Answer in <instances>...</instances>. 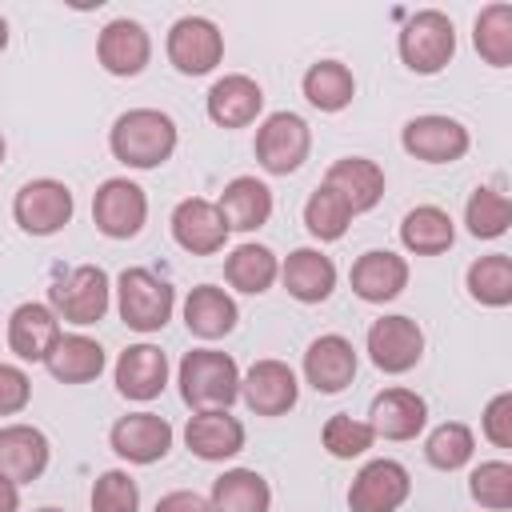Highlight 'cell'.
<instances>
[{"label": "cell", "instance_id": "cell-23", "mask_svg": "<svg viewBox=\"0 0 512 512\" xmlns=\"http://www.w3.org/2000/svg\"><path fill=\"white\" fill-rule=\"evenodd\" d=\"M324 188H332L348 208L352 216L356 212H368L380 204L384 196V168L368 156H340L328 172H324Z\"/></svg>", "mask_w": 512, "mask_h": 512}, {"label": "cell", "instance_id": "cell-16", "mask_svg": "<svg viewBox=\"0 0 512 512\" xmlns=\"http://www.w3.org/2000/svg\"><path fill=\"white\" fill-rule=\"evenodd\" d=\"M356 368H360L356 348H352V340L340 336V332L316 336V340L308 344V352H304V380H308L320 396L344 392V388L356 380Z\"/></svg>", "mask_w": 512, "mask_h": 512}, {"label": "cell", "instance_id": "cell-9", "mask_svg": "<svg viewBox=\"0 0 512 512\" xmlns=\"http://www.w3.org/2000/svg\"><path fill=\"white\" fill-rule=\"evenodd\" d=\"M224 60V32L208 16H180L168 28V64L180 76H204Z\"/></svg>", "mask_w": 512, "mask_h": 512}, {"label": "cell", "instance_id": "cell-28", "mask_svg": "<svg viewBox=\"0 0 512 512\" xmlns=\"http://www.w3.org/2000/svg\"><path fill=\"white\" fill-rule=\"evenodd\" d=\"M240 312H236V300L216 288V284H196L188 296H184V324L192 336L200 340H220L236 328Z\"/></svg>", "mask_w": 512, "mask_h": 512}, {"label": "cell", "instance_id": "cell-5", "mask_svg": "<svg viewBox=\"0 0 512 512\" xmlns=\"http://www.w3.org/2000/svg\"><path fill=\"white\" fill-rule=\"evenodd\" d=\"M112 304V280L100 264H76L48 288V308L68 324H96Z\"/></svg>", "mask_w": 512, "mask_h": 512}, {"label": "cell", "instance_id": "cell-14", "mask_svg": "<svg viewBox=\"0 0 512 512\" xmlns=\"http://www.w3.org/2000/svg\"><path fill=\"white\" fill-rule=\"evenodd\" d=\"M96 60L108 76H140L152 60V36L140 20H108L96 36Z\"/></svg>", "mask_w": 512, "mask_h": 512}, {"label": "cell", "instance_id": "cell-3", "mask_svg": "<svg viewBox=\"0 0 512 512\" xmlns=\"http://www.w3.org/2000/svg\"><path fill=\"white\" fill-rule=\"evenodd\" d=\"M176 288L152 268H124L116 276V312L132 332H160L172 320Z\"/></svg>", "mask_w": 512, "mask_h": 512}, {"label": "cell", "instance_id": "cell-17", "mask_svg": "<svg viewBox=\"0 0 512 512\" xmlns=\"http://www.w3.org/2000/svg\"><path fill=\"white\" fill-rule=\"evenodd\" d=\"M172 240L192 256H216L228 244V224L216 208V200L188 196L172 208Z\"/></svg>", "mask_w": 512, "mask_h": 512}, {"label": "cell", "instance_id": "cell-2", "mask_svg": "<svg viewBox=\"0 0 512 512\" xmlns=\"http://www.w3.org/2000/svg\"><path fill=\"white\" fill-rule=\"evenodd\" d=\"M180 400L192 412H228L240 396V368L228 352L216 348H192L180 360Z\"/></svg>", "mask_w": 512, "mask_h": 512}, {"label": "cell", "instance_id": "cell-26", "mask_svg": "<svg viewBox=\"0 0 512 512\" xmlns=\"http://www.w3.org/2000/svg\"><path fill=\"white\" fill-rule=\"evenodd\" d=\"M184 444L192 456L216 464V460H232L244 448V424L228 412H196L184 424Z\"/></svg>", "mask_w": 512, "mask_h": 512}, {"label": "cell", "instance_id": "cell-40", "mask_svg": "<svg viewBox=\"0 0 512 512\" xmlns=\"http://www.w3.org/2000/svg\"><path fill=\"white\" fill-rule=\"evenodd\" d=\"M468 492L480 508L488 512H508L512 508V464L508 460H484L468 476Z\"/></svg>", "mask_w": 512, "mask_h": 512}, {"label": "cell", "instance_id": "cell-6", "mask_svg": "<svg viewBox=\"0 0 512 512\" xmlns=\"http://www.w3.org/2000/svg\"><path fill=\"white\" fill-rule=\"evenodd\" d=\"M312 152V128L296 112H272L256 128V160L268 176L296 172Z\"/></svg>", "mask_w": 512, "mask_h": 512}, {"label": "cell", "instance_id": "cell-12", "mask_svg": "<svg viewBox=\"0 0 512 512\" xmlns=\"http://www.w3.org/2000/svg\"><path fill=\"white\" fill-rule=\"evenodd\" d=\"M412 492V476L400 460H368L348 488V508L352 512H396Z\"/></svg>", "mask_w": 512, "mask_h": 512}, {"label": "cell", "instance_id": "cell-30", "mask_svg": "<svg viewBox=\"0 0 512 512\" xmlns=\"http://www.w3.org/2000/svg\"><path fill=\"white\" fill-rule=\"evenodd\" d=\"M44 368L60 380V384H88L104 372V348L100 340L84 336V332H72V336H60L56 348L48 352Z\"/></svg>", "mask_w": 512, "mask_h": 512}, {"label": "cell", "instance_id": "cell-47", "mask_svg": "<svg viewBox=\"0 0 512 512\" xmlns=\"http://www.w3.org/2000/svg\"><path fill=\"white\" fill-rule=\"evenodd\" d=\"M36 512H64V508H52V504H48V508H36Z\"/></svg>", "mask_w": 512, "mask_h": 512}, {"label": "cell", "instance_id": "cell-24", "mask_svg": "<svg viewBox=\"0 0 512 512\" xmlns=\"http://www.w3.org/2000/svg\"><path fill=\"white\" fill-rule=\"evenodd\" d=\"M404 288H408V260L388 248H372L352 264V292L368 304H388Z\"/></svg>", "mask_w": 512, "mask_h": 512}, {"label": "cell", "instance_id": "cell-7", "mask_svg": "<svg viewBox=\"0 0 512 512\" xmlns=\"http://www.w3.org/2000/svg\"><path fill=\"white\" fill-rule=\"evenodd\" d=\"M72 212H76L72 188L52 176L20 184V192L12 196V216H16L20 232H28V236H56L72 220Z\"/></svg>", "mask_w": 512, "mask_h": 512}, {"label": "cell", "instance_id": "cell-18", "mask_svg": "<svg viewBox=\"0 0 512 512\" xmlns=\"http://www.w3.org/2000/svg\"><path fill=\"white\" fill-rule=\"evenodd\" d=\"M368 424L384 440H416L428 424V404L412 388H384L372 396Z\"/></svg>", "mask_w": 512, "mask_h": 512}, {"label": "cell", "instance_id": "cell-29", "mask_svg": "<svg viewBox=\"0 0 512 512\" xmlns=\"http://www.w3.org/2000/svg\"><path fill=\"white\" fill-rule=\"evenodd\" d=\"M208 508L212 512H268L272 488L256 468H228L224 476L212 480Z\"/></svg>", "mask_w": 512, "mask_h": 512}, {"label": "cell", "instance_id": "cell-34", "mask_svg": "<svg viewBox=\"0 0 512 512\" xmlns=\"http://www.w3.org/2000/svg\"><path fill=\"white\" fill-rule=\"evenodd\" d=\"M468 296L484 308H504L512 304V256L508 252H488L468 264Z\"/></svg>", "mask_w": 512, "mask_h": 512}, {"label": "cell", "instance_id": "cell-38", "mask_svg": "<svg viewBox=\"0 0 512 512\" xmlns=\"http://www.w3.org/2000/svg\"><path fill=\"white\" fill-rule=\"evenodd\" d=\"M352 224V208L332 192V188H316L308 200H304V228L316 236V240H340Z\"/></svg>", "mask_w": 512, "mask_h": 512}, {"label": "cell", "instance_id": "cell-46", "mask_svg": "<svg viewBox=\"0 0 512 512\" xmlns=\"http://www.w3.org/2000/svg\"><path fill=\"white\" fill-rule=\"evenodd\" d=\"M4 48H8V20L0 16V52H4Z\"/></svg>", "mask_w": 512, "mask_h": 512}, {"label": "cell", "instance_id": "cell-10", "mask_svg": "<svg viewBox=\"0 0 512 512\" xmlns=\"http://www.w3.org/2000/svg\"><path fill=\"white\" fill-rule=\"evenodd\" d=\"M400 144H404L408 156H416V160H424V164H456V160L468 152L472 136H468V128H464L460 120L428 112V116H412V120L404 124Z\"/></svg>", "mask_w": 512, "mask_h": 512}, {"label": "cell", "instance_id": "cell-36", "mask_svg": "<svg viewBox=\"0 0 512 512\" xmlns=\"http://www.w3.org/2000/svg\"><path fill=\"white\" fill-rule=\"evenodd\" d=\"M464 224H468V232H472L476 240H496V236H504L508 224H512V200H508L500 188L480 184V188L468 196V204H464Z\"/></svg>", "mask_w": 512, "mask_h": 512}, {"label": "cell", "instance_id": "cell-45", "mask_svg": "<svg viewBox=\"0 0 512 512\" xmlns=\"http://www.w3.org/2000/svg\"><path fill=\"white\" fill-rule=\"evenodd\" d=\"M0 512H20V484L0 476Z\"/></svg>", "mask_w": 512, "mask_h": 512}, {"label": "cell", "instance_id": "cell-8", "mask_svg": "<svg viewBox=\"0 0 512 512\" xmlns=\"http://www.w3.org/2000/svg\"><path fill=\"white\" fill-rule=\"evenodd\" d=\"M92 220L108 240H132L140 236L148 220V196L128 176H108L92 196Z\"/></svg>", "mask_w": 512, "mask_h": 512}, {"label": "cell", "instance_id": "cell-22", "mask_svg": "<svg viewBox=\"0 0 512 512\" xmlns=\"http://www.w3.org/2000/svg\"><path fill=\"white\" fill-rule=\"evenodd\" d=\"M60 336H64V332H60V316H56L48 304L28 300V304H20V308L8 316V348H12L20 360L44 364Z\"/></svg>", "mask_w": 512, "mask_h": 512}, {"label": "cell", "instance_id": "cell-21", "mask_svg": "<svg viewBox=\"0 0 512 512\" xmlns=\"http://www.w3.org/2000/svg\"><path fill=\"white\" fill-rule=\"evenodd\" d=\"M48 436L36 424H8L0 428V476L12 484H32L48 468Z\"/></svg>", "mask_w": 512, "mask_h": 512}, {"label": "cell", "instance_id": "cell-43", "mask_svg": "<svg viewBox=\"0 0 512 512\" xmlns=\"http://www.w3.org/2000/svg\"><path fill=\"white\" fill-rule=\"evenodd\" d=\"M484 424V436L496 444V448H512V392H496L480 416Z\"/></svg>", "mask_w": 512, "mask_h": 512}, {"label": "cell", "instance_id": "cell-25", "mask_svg": "<svg viewBox=\"0 0 512 512\" xmlns=\"http://www.w3.org/2000/svg\"><path fill=\"white\" fill-rule=\"evenodd\" d=\"M280 280L288 288L292 300L300 304H320L332 296L336 288V264L332 256H324L320 248H296L288 252V260L280 264Z\"/></svg>", "mask_w": 512, "mask_h": 512}, {"label": "cell", "instance_id": "cell-31", "mask_svg": "<svg viewBox=\"0 0 512 512\" xmlns=\"http://www.w3.org/2000/svg\"><path fill=\"white\" fill-rule=\"evenodd\" d=\"M452 240H456V224L436 204H420L400 220V244L412 256H440L452 248Z\"/></svg>", "mask_w": 512, "mask_h": 512}, {"label": "cell", "instance_id": "cell-44", "mask_svg": "<svg viewBox=\"0 0 512 512\" xmlns=\"http://www.w3.org/2000/svg\"><path fill=\"white\" fill-rule=\"evenodd\" d=\"M152 512H212V508H208V500H204L200 492H188V488H176V492H168V496H160Z\"/></svg>", "mask_w": 512, "mask_h": 512}, {"label": "cell", "instance_id": "cell-48", "mask_svg": "<svg viewBox=\"0 0 512 512\" xmlns=\"http://www.w3.org/2000/svg\"><path fill=\"white\" fill-rule=\"evenodd\" d=\"M0 164H4V136H0Z\"/></svg>", "mask_w": 512, "mask_h": 512}, {"label": "cell", "instance_id": "cell-35", "mask_svg": "<svg viewBox=\"0 0 512 512\" xmlns=\"http://www.w3.org/2000/svg\"><path fill=\"white\" fill-rule=\"evenodd\" d=\"M472 44L484 56V64L508 68L512 64V4H488V8H480L476 24H472Z\"/></svg>", "mask_w": 512, "mask_h": 512}, {"label": "cell", "instance_id": "cell-20", "mask_svg": "<svg viewBox=\"0 0 512 512\" xmlns=\"http://www.w3.org/2000/svg\"><path fill=\"white\" fill-rule=\"evenodd\" d=\"M168 384V356L156 344H128L116 356V392L124 400H156Z\"/></svg>", "mask_w": 512, "mask_h": 512}, {"label": "cell", "instance_id": "cell-32", "mask_svg": "<svg viewBox=\"0 0 512 512\" xmlns=\"http://www.w3.org/2000/svg\"><path fill=\"white\" fill-rule=\"evenodd\" d=\"M276 276H280V260H276V252L272 248H264V244H236L232 252H228V260H224V280L236 288V292H248V296H260V292H268L272 284H276Z\"/></svg>", "mask_w": 512, "mask_h": 512}, {"label": "cell", "instance_id": "cell-15", "mask_svg": "<svg viewBox=\"0 0 512 512\" xmlns=\"http://www.w3.org/2000/svg\"><path fill=\"white\" fill-rule=\"evenodd\" d=\"M108 444L128 464H156L172 452V424L156 412H128L112 424Z\"/></svg>", "mask_w": 512, "mask_h": 512}, {"label": "cell", "instance_id": "cell-1", "mask_svg": "<svg viewBox=\"0 0 512 512\" xmlns=\"http://www.w3.org/2000/svg\"><path fill=\"white\" fill-rule=\"evenodd\" d=\"M176 120L160 108H128L108 128V148L128 168H160L176 152Z\"/></svg>", "mask_w": 512, "mask_h": 512}, {"label": "cell", "instance_id": "cell-42", "mask_svg": "<svg viewBox=\"0 0 512 512\" xmlns=\"http://www.w3.org/2000/svg\"><path fill=\"white\" fill-rule=\"evenodd\" d=\"M32 400V380L24 368L16 364H0V416H16L24 412Z\"/></svg>", "mask_w": 512, "mask_h": 512}, {"label": "cell", "instance_id": "cell-37", "mask_svg": "<svg viewBox=\"0 0 512 512\" xmlns=\"http://www.w3.org/2000/svg\"><path fill=\"white\" fill-rule=\"evenodd\" d=\"M472 452H476V436H472V428L460 424V420L436 424V428L428 432V440H424V456H428V464L440 468V472L464 468V464L472 460Z\"/></svg>", "mask_w": 512, "mask_h": 512}, {"label": "cell", "instance_id": "cell-13", "mask_svg": "<svg viewBox=\"0 0 512 512\" xmlns=\"http://www.w3.org/2000/svg\"><path fill=\"white\" fill-rule=\"evenodd\" d=\"M240 396L256 416H284L300 400V380L284 360H256L240 376Z\"/></svg>", "mask_w": 512, "mask_h": 512}, {"label": "cell", "instance_id": "cell-33", "mask_svg": "<svg viewBox=\"0 0 512 512\" xmlns=\"http://www.w3.org/2000/svg\"><path fill=\"white\" fill-rule=\"evenodd\" d=\"M300 88H304V96H308L312 108H320V112H340V108H348L352 96H356V76H352V68L340 64V60H316V64H308Z\"/></svg>", "mask_w": 512, "mask_h": 512}, {"label": "cell", "instance_id": "cell-19", "mask_svg": "<svg viewBox=\"0 0 512 512\" xmlns=\"http://www.w3.org/2000/svg\"><path fill=\"white\" fill-rule=\"evenodd\" d=\"M204 108H208V120L220 128H248L264 112V88L244 72H228L208 88Z\"/></svg>", "mask_w": 512, "mask_h": 512}, {"label": "cell", "instance_id": "cell-39", "mask_svg": "<svg viewBox=\"0 0 512 512\" xmlns=\"http://www.w3.org/2000/svg\"><path fill=\"white\" fill-rule=\"evenodd\" d=\"M320 440H324L328 456H336V460H356V456H364V452L376 444V432H372L368 420H356V416H348V412H336V416L324 420Z\"/></svg>", "mask_w": 512, "mask_h": 512}, {"label": "cell", "instance_id": "cell-4", "mask_svg": "<svg viewBox=\"0 0 512 512\" xmlns=\"http://www.w3.org/2000/svg\"><path fill=\"white\" fill-rule=\"evenodd\" d=\"M396 48H400V60L416 76H436L456 56V28H452V20L444 12L424 8V12H412L404 20Z\"/></svg>", "mask_w": 512, "mask_h": 512}, {"label": "cell", "instance_id": "cell-41", "mask_svg": "<svg viewBox=\"0 0 512 512\" xmlns=\"http://www.w3.org/2000/svg\"><path fill=\"white\" fill-rule=\"evenodd\" d=\"M88 500H92V512H136L140 508V488L128 472L108 468V472L96 476Z\"/></svg>", "mask_w": 512, "mask_h": 512}, {"label": "cell", "instance_id": "cell-27", "mask_svg": "<svg viewBox=\"0 0 512 512\" xmlns=\"http://www.w3.org/2000/svg\"><path fill=\"white\" fill-rule=\"evenodd\" d=\"M216 208H220L228 232H256L272 216V188L256 176H236L224 184Z\"/></svg>", "mask_w": 512, "mask_h": 512}, {"label": "cell", "instance_id": "cell-11", "mask_svg": "<svg viewBox=\"0 0 512 512\" xmlns=\"http://www.w3.org/2000/svg\"><path fill=\"white\" fill-rule=\"evenodd\" d=\"M364 344H368L372 364L380 372H388V376H400V372L416 368L420 356H424V332H420V324L412 316H400V312L372 320Z\"/></svg>", "mask_w": 512, "mask_h": 512}]
</instances>
